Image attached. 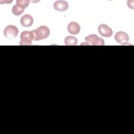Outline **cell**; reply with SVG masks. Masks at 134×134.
Masks as SVG:
<instances>
[{"label":"cell","mask_w":134,"mask_h":134,"mask_svg":"<svg viewBox=\"0 0 134 134\" xmlns=\"http://www.w3.org/2000/svg\"><path fill=\"white\" fill-rule=\"evenodd\" d=\"M34 36V40L39 41L48 37L50 35V29L46 26H41L35 30H32Z\"/></svg>","instance_id":"obj_1"},{"label":"cell","mask_w":134,"mask_h":134,"mask_svg":"<svg viewBox=\"0 0 134 134\" xmlns=\"http://www.w3.org/2000/svg\"><path fill=\"white\" fill-rule=\"evenodd\" d=\"M86 44L90 46H104V40L102 38H99L96 35L92 34L85 38Z\"/></svg>","instance_id":"obj_2"},{"label":"cell","mask_w":134,"mask_h":134,"mask_svg":"<svg viewBox=\"0 0 134 134\" xmlns=\"http://www.w3.org/2000/svg\"><path fill=\"white\" fill-rule=\"evenodd\" d=\"M20 45H32V41L34 39V36L32 31H24L20 36Z\"/></svg>","instance_id":"obj_3"},{"label":"cell","mask_w":134,"mask_h":134,"mask_svg":"<svg viewBox=\"0 0 134 134\" xmlns=\"http://www.w3.org/2000/svg\"><path fill=\"white\" fill-rule=\"evenodd\" d=\"M18 29L14 25H8L4 30V35L7 39H13L17 37L18 34Z\"/></svg>","instance_id":"obj_4"},{"label":"cell","mask_w":134,"mask_h":134,"mask_svg":"<svg viewBox=\"0 0 134 134\" xmlns=\"http://www.w3.org/2000/svg\"><path fill=\"white\" fill-rule=\"evenodd\" d=\"M115 39L117 42L124 45L129 41V36L125 32L120 31L116 33Z\"/></svg>","instance_id":"obj_5"},{"label":"cell","mask_w":134,"mask_h":134,"mask_svg":"<svg viewBox=\"0 0 134 134\" xmlns=\"http://www.w3.org/2000/svg\"><path fill=\"white\" fill-rule=\"evenodd\" d=\"M99 34L103 37H110L113 35L112 29L106 24H101L98 26Z\"/></svg>","instance_id":"obj_6"},{"label":"cell","mask_w":134,"mask_h":134,"mask_svg":"<svg viewBox=\"0 0 134 134\" xmlns=\"http://www.w3.org/2000/svg\"><path fill=\"white\" fill-rule=\"evenodd\" d=\"M53 7L55 10L59 12H63L67 10L69 8L68 3L65 1H57L53 4Z\"/></svg>","instance_id":"obj_7"},{"label":"cell","mask_w":134,"mask_h":134,"mask_svg":"<svg viewBox=\"0 0 134 134\" xmlns=\"http://www.w3.org/2000/svg\"><path fill=\"white\" fill-rule=\"evenodd\" d=\"M68 32L72 35H77L80 32L81 27L77 23L72 21L70 22L68 26Z\"/></svg>","instance_id":"obj_8"},{"label":"cell","mask_w":134,"mask_h":134,"mask_svg":"<svg viewBox=\"0 0 134 134\" xmlns=\"http://www.w3.org/2000/svg\"><path fill=\"white\" fill-rule=\"evenodd\" d=\"M33 18L30 15L26 14L21 17L20 21L21 25L24 27H30L33 24Z\"/></svg>","instance_id":"obj_9"},{"label":"cell","mask_w":134,"mask_h":134,"mask_svg":"<svg viewBox=\"0 0 134 134\" xmlns=\"http://www.w3.org/2000/svg\"><path fill=\"white\" fill-rule=\"evenodd\" d=\"M65 44L66 46H75L77 43V39L74 36H67L64 39Z\"/></svg>","instance_id":"obj_10"},{"label":"cell","mask_w":134,"mask_h":134,"mask_svg":"<svg viewBox=\"0 0 134 134\" xmlns=\"http://www.w3.org/2000/svg\"><path fill=\"white\" fill-rule=\"evenodd\" d=\"M24 9L21 8L19 6H18L17 4H15L14 5V6L12 8V13L14 15L16 16H19L23 13L24 12Z\"/></svg>","instance_id":"obj_11"},{"label":"cell","mask_w":134,"mask_h":134,"mask_svg":"<svg viewBox=\"0 0 134 134\" xmlns=\"http://www.w3.org/2000/svg\"><path fill=\"white\" fill-rule=\"evenodd\" d=\"M29 1L28 0H17L16 4L23 9H25L29 5Z\"/></svg>","instance_id":"obj_12"}]
</instances>
